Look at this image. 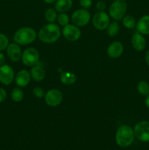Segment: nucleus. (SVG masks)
Returning a JSON list of instances; mask_svg holds the SVG:
<instances>
[{
    "mask_svg": "<svg viewBox=\"0 0 149 150\" xmlns=\"http://www.w3.org/2000/svg\"><path fill=\"white\" fill-rule=\"evenodd\" d=\"M61 30L59 26L54 23H49L42 26L39 31L38 37L42 42L45 43H53L59 39Z\"/></svg>",
    "mask_w": 149,
    "mask_h": 150,
    "instance_id": "nucleus-1",
    "label": "nucleus"
},
{
    "mask_svg": "<svg viewBox=\"0 0 149 150\" xmlns=\"http://www.w3.org/2000/svg\"><path fill=\"white\" fill-rule=\"evenodd\" d=\"M134 130L128 125L120 126L115 133V142L121 147L129 146L134 140Z\"/></svg>",
    "mask_w": 149,
    "mask_h": 150,
    "instance_id": "nucleus-2",
    "label": "nucleus"
},
{
    "mask_svg": "<svg viewBox=\"0 0 149 150\" xmlns=\"http://www.w3.org/2000/svg\"><path fill=\"white\" fill-rule=\"evenodd\" d=\"M37 33L31 27H23L19 29L14 35V40L18 45H28L35 40Z\"/></svg>",
    "mask_w": 149,
    "mask_h": 150,
    "instance_id": "nucleus-3",
    "label": "nucleus"
},
{
    "mask_svg": "<svg viewBox=\"0 0 149 150\" xmlns=\"http://www.w3.org/2000/svg\"><path fill=\"white\" fill-rule=\"evenodd\" d=\"M127 10V3L125 0H115L110 6V16L115 21H119L125 16Z\"/></svg>",
    "mask_w": 149,
    "mask_h": 150,
    "instance_id": "nucleus-4",
    "label": "nucleus"
},
{
    "mask_svg": "<svg viewBox=\"0 0 149 150\" xmlns=\"http://www.w3.org/2000/svg\"><path fill=\"white\" fill-rule=\"evenodd\" d=\"M22 62L23 64L29 67H33L38 63L39 54L37 50L33 47H30L25 50L22 54Z\"/></svg>",
    "mask_w": 149,
    "mask_h": 150,
    "instance_id": "nucleus-5",
    "label": "nucleus"
},
{
    "mask_svg": "<svg viewBox=\"0 0 149 150\" xmlns=\"http://www.w3.org/2000/svg\"><path fill=\"white\" fill-rule=\"evenodd\" d=\"M134 136L143 142H149V121H140L134 127Z\"/></svg>",
    "mask_w": 149,
    "mask_h": 150,
    "instance_id": "nucleus-6",
    "label": "nucleus"
},
{
    "mask_svg": "<svg viewBox=\"0 0 149 150\" xmlns=\"http://www.w3.org/2000/svg\"><path fill=\"white\" fill-rule=\"evenodd\" d=\"M90 13L86 9H79L72 15V21L77 26H84L89 23Z\"/></svg>",
    "mask_w": 149,
    "mask_h": 150,
    "instance_id": "nucleus-7",
    "label": "nucleus"
},
{
    "mask_svg": "<svg viewBox=\"0 0 149 150\" xmlns=\"http://www.w3.org/2000/svg\"><path fill=\"white\" fill-rule=\"evenodd\" d=\"M45 103L49 106L56 107L61 104L63 100V95L58 89H52L46 92L45 95Z\"/></svg>",
    "mask_w": 149,
    "mask_h": 150,
    "instance_id": "nucleus-8",
    "label": "nucleus"
},
{
    "mask_svg": "<svg viewBox=\"0 0 149 150\" xmlns=\"http://www.w3.org/2000/svg\"><path fill=\"white\" fill-rule=\"evenodd\" d=\"M93 24L96 29H106L110 24L109 16L105 12L99 11L93 16Z\"/></svg>",
    "mask_w": 149,
    "mask_h": 150,
    "instance_id": "nucleus-9",
    "label": "nucleus"
},
{
    "mask_svg": "<svg viewBox=\"0 0 149 150\" xmlns=\"http://www.w3.org/2000/svg\"><path fill=\"white\" fill-rule=\"evenodd\" d=\"M63 36L69 41H77L81 35V32L77 26L74 24H67L64 26L62 30Z\"/></svg>",
    "mask_w": 149,
    "mask_h": 150,
    "instance_id": "nucleus-10",
    "label": "nucleus"
},
{
    "mask_svg": "<svg viewBox=\"0 0 149 150\" xmlns=\"http://www.w3.org/2000/svg\"><path fill=\"white\" fill-rule=\"evenodd\" d=\"M14 70L8 64L0 66V82L4 85H10L14 80Z\"/></svg>",
    "mask_w": 149,
    "mask_h": 150,
    "instance_id": "nucleus-11",
    "label": "nucleus"
},
{
    "mask_svg": "<svg viewBox=\"0 0 149 150\" xmlns=\"http://www.w3.org/2000/svg\"><path fill=\"white\" fill-rule=\"evenodd\" d=\"M123 52H124V45L121 42H118V41L112 42V43L110 44L107 49L108 57L112 59L118 58L121 57Z\"/></svg>",
    "mask_w": 149,
    "mask_h": 150,
    "instance_id": "nucleus-12",
    "label": "nucleus"
},
{
    "mask_svg": "<svg viewBox=\"0 0 149 150\" xmlns=\"http://www.w3.org/2000/svg\"><path fill=\"white\" fill-rule=\"evenodd\" d=\"M7 54L12 62H18L22 57L21 49L17 43L9 44L7 48Z\"/></svg>",
    "mask_w": 149,
    "mask_h": 150,
    "instance_id": "nucleus-13",
    "label": "nucleus"
},
{
    "mask_svg": "<svg viewBox=\"0 0 149 150\" xmlns=\"http://www.w3.org/2000/svg\"><path fill=\"white\" fill-rule=\"evenodd\" d=\"M131 42L134 49L137 51H143L145 48V39L143 37V35L140 34V32H137V33L133 35V36L131 37Z\"/></svg>",
    "mask_w": 149,
    "mask_h": 150,
    "instance_id": "nucleus-14",
    "label": "nucleus"
},
{
    "mask_svg": "<svg viewBox=\"0 0 149 150\" xmlns=\"http://www.w3.org/2000/svg\"><path fill=\"white\" fill-rule=\"evenodd\" d=\"M31 74L28 70H20L18 73H17L15 76V81L16 84L20 87H25L27 86L31 80Z\"/></svg>",
    "mask_w": 149,
    "mask_h": 150,
    "instance_id": "nucleus-15",
    "label": "nucleus"
},
{
    "mask_svg": "<svg viewBox=\"0 0 149 150\" xmlns=\"http://www.w3.org/2000/svg\"><path fill=\"white\" fill-rule=\"evenodd\" d=\"M136 27L142 35H149V15L142 16L137 21Z\"/></svg>",
    "mask_w": 149,
    "mask_h": 150,
    "instance_id": "nucleus-16",
    "label": "nucleus"
},
{
    "mask_svg": "<svg viewBox=\"0 0 149 150\" xmlns=\"http://www.w3.org/2000/svg\"><path fill=\"white\" fill-rule=\"evenodd\" d=\"M31 77L36 81H42L45 77V72L40 66H33L31 70Z\"/></svg>",
    "mask_w": 149,
    "mask_h": 150,
    "instance_id": "nucleus-17",
    "label": "nucleus"
},
{
    "mask_svg": "<svg viewBox=\"0 0 149 150\" xmlns=\"http://www.w3.org/2000/svg\"><path fill=\"white\" fill-rule=\"evenodd\" d=\"M72 6V0H57L55 4V9L59 13H65L68 11Z\"/></svg>",
    "mask_w": 149,
    "mask_h": 150,
    "instance_id": "nucleus-18",
    "label": "nucleus"
},
{
    "mask_svg": "<svg viewBox=\"0 0 149 150\" xmlns=\"http://www.w3.org/2000/svg\"><path fill=\"white\" fill-rule=\"evenodd\" d=\"M76 76L74 73H72L70 72H64L61 73L60 76V80L62 83L65 85H72L75 83L76 81Z\"/></svg>",
    "mask_w": 149,
    "mask_h": 150,
    "instance_id": "nucleus-19",
    "label": "nucleus"
},
{
    "mask_svg": "<svg viewBox=\"0 0 149 150\" xmlns=\"http://www.w3.org/2000/svg\"><path fill=\"white\" fill-rule=\"evenodd\" d=\"M137 91L139 93L143 96L149 95V83L145 81H140L137 84Z\"/></svg>",
    "mask_w": 149,
    "mask_h": 150,
    "instance_id": "nucleus-20",
    "label": "nucleus"
},
{
    "mask_svg": "<svg viewBox=\"0 0 149 150\" xmlns=\"http://www.w3.org/2000/svg\"><path fill=\"white\" fill-rule=\"evenodd\" d=\"M119 25L117 22H111L110 23V24L108 25V28H107V32H108V35L110 37H115L116 36L117 34L119 32Z\"/></svg>",
    "mask_w": 149,
    "mask_h": 150,
    "instance_id": "nucleus-21",
    "label": "nucleus"
},
{
    "mask_svg": "<svg viewBox=\"0 0 149 150\" xmlns=\"http://www.w3.org/2000/svg\"><path fill=\"white\" fill-rule=\"evenodd\" d=\"M57 12L56 9L48 8L45 12V18L49 23H53L57 19Z\"/></svg>",
    "mask_w": 149,
    "mask_h": 150,
    "instance_id": "nucleus-22",
    "label": "nucleus"
},
{
    "mask_svg": "<svg viewBox=\"0 0 149 150\" xmlns=\"http://www.w3.org/2000/svg\"><path fill=\"white\" fill-rule=\"evenodd\" d=\"M123 24L127 29H134V26H136L135 19L133 16H130V15L125 16L123 18Z\"/></svg>",
    "mask_w": 149,
    "mask_h": 150,
    "instance_id": "nucleus-23",
    "label": "nucleus"
},
{
    "mask_svg": "<svg viewBox=\"0 0 149 150\" xmlns=\"http://www.w3.org/2000/svg\"><path fill=\"white\" fill-rule=\"evenodd\" d=\"M12 100L15 102H20L23 98V92L20 88H14L11 92Z\"/></svg>",
    "mask_w": 149,
    "mask_h": 150,
    "instance_id": "nucleus-24",
    "label": "nucleus"
},
{
    "mask_svg": "<svg viewBox=\"0 0 149 150\" xmlns=\"http://www.w3.org/2000/svg\"><path fill=\"white\" fill-rule=\"evenodd\" d=\"M69 16L68 15L64 13H61L57 16V21L61 26H66L69 23Z\"/></svg>",
    "mask_w": 149,
    "mask_h": 150,
    "instance_id": "nucleus-25",
    "label": "nucleus"
},
{
    "mask_svg": "<svg viewBox=\"0 0 149 150\" xmlns=\"http://www.w3.org/2000/svg\"><path fill=\"white\" fill-rule=\"evenodd\" d=\"M9 45V40L7 37L2 33H0V51H4Z\"/></svg>",
    "mask_w": 149,
    "mask_h": 150,
    "instance_id": "nucleus-26",
    "label": "nucleus"
},
{
    "mask_svg": "<svg viewBox=\"0 0 149 150\" xmlns=\"http://www.w3.org/2000/svg\"><path fill=\"white\" fill-rule=\"evenodd\" d=\"M32 92H33V95L37 98H42L45 97V91L39 86H36L34 88Z\"/></svg>",
    "mask_w": 149,
    "mask_h": 150,
    "instance_id": "nucleus-27",
    "label": "nucleus"
},
{
    "mask_svg": "<svg viewBox=\"0 0 149 150\" xmlns=\"http://www.w3.org/2000/svg\"><path fill=\"white\" fill-rule=\"evenodd\" d=\"M79 2L83 9H89L92 5V0H79Z\"/></svg>",
    "mask_w": 149,
    "mask_h": 150,
    "instance_id": "nucleus-28",
    "label": "nucleus"
},
{
    "mask_svg": "<svg viewBox=\"0 0 149 150\" xmlns=\"http://www.w3.org/2000/svg\"><path fill=\"white\" fill-rule=\"evenodd\" d=\"M96 8L99 11H104L106 8V3L104 1H99L96 4Z\"/></svg>",
    "mask_w": 149,
    "mask_h": 150,
    "instance_id": "nucleus-29",
    "label": "nucleus"
},
{
    "mask_svg": "<svg viewBox=\"0 0 149 150\" xmlns=\"http://www.w3.org/2000/svg\"><path fill=\"white\" fill-rule=\"evenodd\" d=\"M7 98V92L3 88H0V103L5 100Z\"/></svg>",
    "mask_w": 149,
    "mask_h": 150,
    "instance_id": "nucleus-30",
    "label": "nucleus"
},
{
    "mask_svg": "<svg viewBox=\"0 0 149 150\" xmlns=\"http://www.w3.org/2000/svg\"><path fill=\"white\" fill-rule=\"evenodd\" d=\"M4 62H5V57H4V55L2 53L0 52V66L3 65Z\"/></svg>",
    "mask_w": 149,
    "mask_h": 150,
    "instance_id": "nucleus-31",
    "label": "nucleus"
},
{
    "mask_svg": "<svg viewBox=\"0 0 149 150\" xmlns=\"http://www.w3.org/2000/svg\"><path fill=\"white\" fill-rule=\"evenodd\" d=\"M145 62L149 66V50L146 52L145 54Z\"/></svg>",
    "mask_w": 149,
    "mask_h": 150,
    "instance_id": "nucleus-32",
    "label": "nucleus"
},
{
    "mask_svg": "<svg viewBox=\"0 0 149 150\" xmlns=\"http://www.w3.org/2000/svg\"><path fill=\"white\" fill-rule=\"evenodd\" d=\"M145 105L149 108V95H147L145 100Z\"/></svg>",
    "mask_w": 149,
    "mask_h": 150,
    "instance_id": "nucleus-33",
    "label": "nucleus"
},
{
    "mask_svg": "<svg viewBox=\"0 0 149 150\" xmlns=\"http://www.w3.org/2000/svg\"><path fill=\"white\" fill-rule=\"evenodd\" d=\"M45 3H48V4H52V3L56 2L57 0H43Z\"/></svg>",
    "mask_w": 149,
    "mask_h": 150,
    "instance_id": "nucleus-34",
    "label": "nucleus"
}]
</instances>
